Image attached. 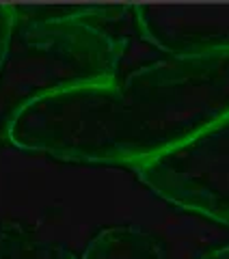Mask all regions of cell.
Masks as SVG:
<instances>
[{"label": "cell", "mask_w": 229, "mask_h": 259, "mask_svg": "<svg viewBox=\"0 0 229 259\" xmlns=\"http://www.w3.org/2000/svg\"><path fill=\"white\" fill-rule=\"evenodd\" d=\"M229 115V54L167 56L32 104L9 143L63 162L141 166Z\"/></svg>", "instance_id": "obj_1"}, {"label": "cell", "mask_w": 229, "mask_h": 259, "mask_svg": "<svg viewBox=\"0 0 229 259\" xmlns=\"http://www.w3.org/2000/svg\"><path fill=\"white\" fill-rule=\"evenodd\" d=\"M124 41L93 22H22L0 61V141L26 108L54 93L117 78Z\"/></svg>", "instance_id": "obj_2"}, {"label": "cell", "mask_w": 229, "mask_h": 259, "mask_svg": "<svg viewBox=\"0 0 229 259\" xmlns=\"http://www.w3.org/2000/svg\"><path fill=\"white\" fill-rule=\"evenodd\" d=\"M134 171L162 201L229 227V115Z\"/></svg>", "instance_id": "obj_3"}, {"label": "cell", "mask_w": 229, "mask_h": 259, "mask_svg": "<svg viewBox=\"0 0 229 259\" xmlns=\"http://www.w3.org/2000/svg\"><path fill=\"white\" fill-rule=\"evenodd\" d=\"M143 39L169 56L229 54V3L132 7Z\"/></svg>", "instance_id": "obj_4"}, {"label": "cell", "mask_w": 229, "mask_h": 259, "mask_svg": "<svg viewBox=\"0 0 229 259\" xmlns=\"http://www.w3.org/2000/svg\"><path fill=\"white\" fill-rule=\"evenodd\" d=\"M80 259H167L156 236L141 227L117 225L95 233Z\"/></svg>", "instance_id": "obj_5"}, {"label": "cell", "mask_w": 229, "mask_h": 259, "mask_svg": "<svg viewBox=\"0 0 229 259\" xmlns=\"http://www.w3.org/2000/svg\"><path fill=\"white\" fill-rule=\"evenodd\" d=\"M22 22H91L102 15L121 13L128 7L114 5H13Z\"/></svg>", "instance_id": "obj_6"}, {"label": "cell", "mask_w": 229, "mask_h": 259, "mask_svg": "<svg viewBox=\"0 0 229 259\" xmlns=\"http://www.w3.org/2000/svg\"><path fill=\"white\" fill-rule=\"evenodd\" d=\"M0 259H76L67 246L44 242L24 231L0 233Z\"/></svg>", "instance_id": "obj_7"}, {"label": "cell", "mask_w": 229, "mask_h": 259, "mask_svg": "<svg viewBox=\"0 0 229 259\" xmlns=\"http://www.w3.org/2000/svg\"><path fill=\"white\" fill-rule=\"evenodd\" d=\"M15 26V9L13 5H0V61L5 56L7 44H9V37Z\"/></svg>", "instance_id": "obj_8"}, {"label": "cell", "mask_w": 229, "mask_h": 259, "mask_svg": "<svg viewBox=\"0 0 229 259\" xmlns=\"http://www.w3.org/2000/svg\"><path fill=\"white\" fill-rule=\"evenodd\" d=\"M199 259H229V246H223V248H216L212 253H206Z\"/></svg>", "instance_id": "obj_9"}]
</instances>
